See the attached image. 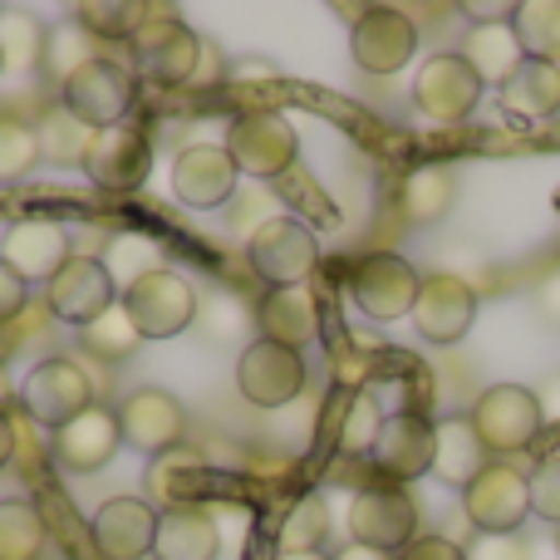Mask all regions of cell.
I'll return each instance as SVG.
<instances>
[{"label": "cell", "mask_w": 560, "mask_h": 560, "mask_svg": "<svg viewBox=\"0 0 560 560\" xmlns=\"http://www.w3.org/2000/svg\"><path fill=\"white\" fill-rule=\"evenodd\" d=\"M133 94H138V84H133V74H128V65L98 55V59H89V65H79L74 74L59 84V108H65L69 118H79L89 133H104V128H118L128 118Z\"/></svg>", "instance_id": "obj_1"}, {"label": "cell", "mask_w": 560, "mask_h": 560, "mask_svg": "<svg viewBox=\"0 0 560 560\" xmlns=\"http://www.w3.org/2000/svg\"><path fill=\"white\" fill-rule=\"evenodd\" d=\"M128 49H133L138 74L163 89L192 84V79L202 74V55H207L202 35H197L192 25H183L177 15H153V10H148V20L138 25V35L128 39Z\"/></svg>", "instance_id": "obj_2"}, {"label": "cell", "mask_w": 560, "mask_h": 560, "mask_svg": "<svg viewBox=\"0 0 560 560\" xmlns=\"http://www.w3.org/2000/svg\"><path fill=\"white\" fill-rule=\"evenodd\" d=\"M467 423H472V433L482 438L487 453H497V457L526 453L546 428L541 394H532V388H522V384H497L472 404Z\"/></svg>", "instance_id": "obj_3"}, {"label": "cell", "mask_w": 560, "mask_h": 560, "mask_svg": "<svg viewBox=\"0 0 560 560\" xmlns=\"http://www.w3.org/2000/svg\"><path fill=\"white\" fill-rule=\"evenodd\" d=\"M246 261H252V271L271 290H290V285H305V280L315 276L319 242L305 222H295V217H271V222H261L252 232Z\"/></svg>", "instance_id": "obj_4"}, {"label": "cell", "mask_w": 560, "mask_h": 560, "mask_svg": "<svg viewBox=\"0 0 560 560\" xmlns=\"http://www.w3.org/2000/svg\"><path fill=\"white\" fill-rule=\"evenodd\" d=\"M20 408L35 418L39 428L59 433L65 423H74L79 413L94 408V378L74 364V359H39L20 384Z\"/></svg>", "instance_id": "obj_5"}, {"label": "cell", "mask_w": 560, "mask_h": 560, "mask_svg": "<svg viewBox=\"0 0 560 560\" xmlns=\"http://www.w3.org/2000/svg\"><path fill=\"white\" fill-rule=\"evenodd\" d=\"M124 310L143 339H173L197 319V290L177 271L153 266L124 290Z\"/></svg>", "instance_id": "obj_6"}, {"label": "cell", "mask_w": 560, "mask_h": 560, "mask_svg": "<svg viewBox=\"0 0 560 560\" xmlns=\"http://www.w3.org/2000/svg\"><path fill=\"white\" fill-rule=\"evenodd\" d=\"M222 148L232 153L236 173L280 177V173H290V163H295L300 138H295V128H290L285 114H276V108H252V114H242L232 128H226Z\"/></svg>", "instance_id": "obj_7"}, {"label": "cell", "mask_w": 560, "mask_h": 560, "mask_svg": "<svg viewBox=\"0 0 560 560\" xmlns=\"http://www.w3.org/2000/svg\"><path fill=\"white\" fill-rule=\"evenodd\" d=\"M423 276L413 271V261H404L398 252H369L349 271V295L369 319H404L413 315Z\"/></svg>", "instance_id": "obj_8"}, {"label": "cell", "mask_w": 560, "mask_h": 560, "mask_svg": "<svg viewBox=\"0 0 560 560\" xmlns=\"http://www.w3.org/2000/svg\"><path fill=\"white\" fill-rule=\"evenodd\" d=\"M349 536L369 551H388L398 556L404 546L418 541V506L413 497L398 482L388 487H364V492L349 502Z\"/></svg>", "instance_id": "obj_9"}, {"label": "cell", "mask_w": 560, "mask_h": 560, "mask_svg": "<svg viewBox=\"0 0 560 560\" xmlns=\"http://www.w3.org/2000/svg\"><path fill=\"white\" fill-rule=\"evenodd\" d=\"M349 49L364 74H398L418 55V25L398 5H364L349 30Z\"/></svg>", "instance_id": "obj_10"}, {"label": "cell", "mask_w": 560, "mask_h": 560, "mask_svg": "<svg viewBox=\"0 0 560 560\" xmlns=\"http://www.w3.org/2000/svg\"><path fill=\"white\" fill-rule=\"evenodd\" d=\"M487 84L477 79V69L463 55H433L413 79V104L418 114H428L433 124H463L477 104H482Z\"/></svg>", "instance_id": "obj_11"}, {"label": "cell", "mask_w": 560, "mask_h": 560, "mask_svg": "<svg viewBox=\"0 0 560 560\" xmlns=\"http://www.w3.org/2000/svg\"><path fill=\"white\" fill-rule=\"evenodd\" d=\"M467 522L482 536H512L522 532L526 512H532V492H526V477L506 463H487L472 477V487L463 492Z\"/></svg>", "instance_id": "obj_12"}, {"label": "cell", "mask_w": 560, "mask_h": 560, "mask_svg": "<svg viewBox=\"0 0 560 560\" xmlns=\"http://www.w3.org/2000/svg\"><path fill=\"white\" fill-rule=\"evenodd\" d=\"M45 300H49V310H55L65 325H94L104 310H114L118 305V290H114V271H108L98 256H84V252H74L65 261V271H59L55 280L45 285Z\"/></svg>", "instance_id": "obj_13"}, {"label": "cell", "mask_w": 560, "mask_h": 560, "mask_svg": "<svg viewBox=\"0 0 560 560\" xmlns=\"http://www.w3.org/2000/svg\"><path fill=\"white\" fill-rule=\"evenodd\" d=\"M79 167H84L89 183L104 187V192H133L148 177V167H153V143H148V133L133 124L104 128V133L89 138Z\"/></svg>", "instance_id": "obj_14"}, {"label": "cell", "mask_w": 560, "mask_h": 560, "mask_svg": "<svg viewBox=\"0 0 560 560\" xmlns=\"http://www.w3.org/2000/svg\"><path fill=\"white\" fill-rule=\"evenodd\" d=\"M236 388L256 408H285L305 388V359H300V349L256 339V345H246L242 364H236Z\"/></svg>", "instance_id": "obj_15"}, {"label": "cell", "mask_w": 560, "mask_h": 560, "mask_svg": "<svg viewBox=\"0 0 560 560\" xmlns=\"http://www.w3.org/2000/svg\"><path fill=\"white\" fill-rule=\"evenodd\" d=\"M118 433H124L128 447H138L148 457L173 453L187 433V408L167 388H133L118 408Z\"/></svg>", "instance_id": "obj_16"}, {"label": "cell", "mask_w": 560, "mask_h": 560, "mask_svg": "<svg viewBox=\"0 0 560 560\" xmlns=\"http://www.w3.org/2000/svg\"><path fill=\"white\" fill-rule=\"evenodd\" d=\"M477 319V290L467 285L463 276H423V290H418L413 305V325L428 345H457V339L472 329Z\"/></svg>", "instance_id": "obj_17"}, {"label": "cell", "mask_w": 560, "mask_h": 560, "mask_svg": "<svg viewBox=\"0 0 560 560\" xmlns=\"http://www.w3.org/2000/svg\"><path fill=\"white\" fill-rule=\"evenodd\" d=\"M69 232L59 222H45V217H25L5 232L0 242V261L10 266L25 285H49L69 261Z\"/></svg>", "instance_id": "obj_18"}, {"label": "cell", "mask_w": 560, "mask_h": 560, "mask_svg": "<svg viewBox=\"0 0 560 560\" xmlns=\"http://www.w3.org/2000/svg\"><path fill=\"white\" fill-rule=\"evenodd\" d=\"M236 183H242V173H236L232 153L217 143L183 148L173 163V192H177V202L192 207V212H212V207L232 202Z\"/></svg>", "instance_id": "obj_19"}, {"label": "cell", "mask_w": 560, "mask_h": 560, "mask_svg": "<svg viewBox=\"0 0 560 560\" xmlns=\"http://www.w3.org/2000/svg\"><path fill=\"white\" fill-rule=\"evenodd\" d=\"M94 546L104 560H143L158 541V512L143 497H114L94 512Z\"/></svg>", "instance_id": "obj_20"}, {"label": "cell", "mask_w": 560, "mask_h": 560, "mask_svg": "<svg viewBox=\"0 0 560 560\" xmlns=\"http://www.w3.org/2000/svg\"><path fill=\"white\" fill-rule=\"evenodd\" d=\"M433 447H438V423H428L423 413L404 408V413L384 418L374 463H378V472L394 477V482H413V477L433 472Z\"/></svg>", "instance_id": "obj_21"}, {"label": "cell", "mask_w": 560, "mask_h": 560, "mask_svg": "<svg viewBox=\"0 0 560 560\" xmlns=\"http://www.w3.org/2000/svg\"><path fill=\"white\" fill-rule=\"evenodd\" d=\"M118 443H124V433H118V413H108V408H89V413H79L74 423H65L55 433V457L65 472H98V467L114 463Z\"/></svg>", "instance_id": "obj_22"}, {"label": "cell", "mask_w": 560, "mask_h": 560, "mask_svg": "<svg viewBox=\"0 0 560 560\" xmlns=\"http://www.w3.org/2000/svg\"><path fill=\"white\" fill-rule=\"evenodd\" d=\"M256 329L261 339L285 349H305L310 339L319 335V305L305 285H290V290H271V295L256 305Z\"/></svg>", "instance_id": "obj_23"}, {"label": "cell", "mask_w": 560, "mask_h": 560, "mask_svg": "<svg viewBox=\"0 0 560 560\" xmlns=\"http://www.w3.org/2000/svg\"><path fill=\"white\" fill-rule=\"evenodd\" d=\"M457 55L477 69L482 84H497V89H502L506 79L526 65V49H522V39H516V30H512V15L487 20V25H472L467 30V45L457 49Z\"/></svg>", "instance_id": "obj_24"}, {"label": "cell", "mask_w": 560, "mask_h": 560, "mask_svg": "<svg viewBox=\"0 0 560 560\" xmlns=\"http://www.w3.org/2000/svg\"><path fill=\"white\" fill-rule=\"evenodd\" d=\"M217 522L202 506H177V512H158V560H217Z\"/></svg>", "instance_id": "obj_25"}, {"label": "cell", "mask_w": 560, "mask_h": 560, "mask_svg": "<svg viewBox=\"0 0 560 560\" xmlns=\"http://www.w3.org/2000/svg\"><path fill=\"white\" fill-rule=\"evenodd\" d=\"M143 482L163 512H177V506H197V497L207 492V467L192 447H173V453H158L148 463Z\"/></svg>", "instance_id": "obj_26"}, {"label": "cell", "mask_w": 560, "mask_h": 560, "mask_svg": "<svg viewBox=\"0 0 560 560\" xmlns=\"http://www.w3.org/2000/svg\"><path fill=\"white\" fill-rule=\"evenodd\" d=\"M502 108L512 118H526V124L556 118L560 114V65L526 59V65L502 84Z\"/></svg>", "instance_id": "obj_27"}, {"label": "cell", "mask_w": 560, "mask_h": 560, "mask_svg": "<svg viewBox=\"0 0 560 560\" xmlns=\"http://www.w3.org/2000/svg\"><path fill=\"white\" fill-rule=\"evenodd\" d=\"M487 467V447L472 433L467 418H447L438 423V447H433V477H443L447 487H472V477Z\"/></svg>", "instance_id": "obj_28"}, {"label": "cell", "mask_w": 560, "mask_h": 560, "mask_svg": "<svg viewBox=\"0 0 560 560\" xmlns=\"http://www.w3.org/2000/svg\"><path fill=\"white\" fill-rule=\"evenodd\" d=\"M453 197H457V177L447 173V167L428 163V167H413V173L404 177V192H398V202H404L408 222L428 226V222H438V217H447Z\"/></svg>", "instance_id": "obj_29"}, {"label": "cell", "mask_w": 560, "mask_h": 560, "mask_svg": "<svg viewBox=\"0 0 560 560\" xmlns=\"http://www.w3.org/2000/svg\"><path fill=\"white\" fill-rule=\"evenodd\" d=\"M512 30L522 39L526 59L560 65V0H526L512 10Z\"/></svg>", "instance_id": "obj_30"}, {"label": "cell", "mask_w": 560, "mask_h": 560, "mask_svg": "<svg viewBox=\"0 0 560 560\" xmlns=\"http://www.w3.org/2000/svg\"><path fill=\"white\" fill-rule=\"evenodd\" d=\"M45 536V516L35 512V502H0V560H39Z\"/></svg>", "instance_id": "obj_31"}, {"label": "cell", "mask_w": 560, "mask_h": 560, "mask_svg": "<svg viewBox=\"0 0 560 560\" xmlns=\"http://www.w3.org/2000/svg\"><path fill=\"white\" fill-rule=\"evenodd\" d=\"M138 345H143V335H138V325L128 319L124 300H118L114 310H104L94 325H84V349L94 359H104V364H124Z\"/></svg>", "instance_id": "obj_32"}, {"label": "cell", "mask_w": 560, "mask_h": 560, "mask_svg": "<svg viewBox=\"0 0 560 560\" xmlns=\"http://www.w3.org/2000/svg\"><path fill=\"white\" fill-rule=\"evenodd\" d=\"M329 536V506L325 497H300L290 506V516L280 522V556H305V551H319Z\"/></svg>", "instance_id": "obj_33"}, {"label": "cell", "mask_w": 560, "mask_h": 560, "mask_svg": "<svg viewBox=\"0 0 560 560\" xmlns=\"http://www.w3.org/2000/svg\"><path fill=\"white\" fill-rule=\"evenodd\" d=\"M35 133H39V163H45V158L49 163H84V148H89V138H94V133H84V124L69 118L59 104L39 118Z\"/></svg>", "instance_id": "obj_34"}, {"label": "cell", "mask_w": 560, "mask_h": 560, "mask_svg": "<svg viewBox=\"0 0 560 560\" xmlns=\"http://www.w3.org/2000/svg\"><path fill=\"white\" fill-rule=\"evenodd\" d=\"M39 163V133L35 124L15 114H0V183H20Z\"/></svg>", "instance_id": "obj_35"}, {"label": "cell", "mask_w": 560, "mask_h": 560, "mask_svg": "<svg viewBox=\"0 0 560 560\" xmlns=\"http://www.w3.org/2000/svg\"><path fill=\"white\" fill-rule=\"evenodd\" d=\"M378 433H384V408L374 404V394H354L345 404V418H339V453L374 457Z\"/></svg>", "instance_id": "obj_36"}, {"label": "cell", "mask_w": 560, "mask_h": 560, "mask_svg": "<svg viewBox=\"0 0 560 560\" xmlns=\"http://www.w3.org/2000/svg\"><path fill=\"white\" fill-rule=\"evenodd\" d=\"M74 20H79V30H89V35H98V39H133L138 35V25L148 20V10L143 5H108V0H84V5L74 10Z\"/></svg>", "instance_id": "obj_37"}, {"label": "cell", "mask_w": 560, "mask_h": 560, "mask_svg": "<svg viewBox=\"0 0 560 560\" xmlns=\"http://www.w3.org/2000/svg\"><path fill=\"white\" fill-rule=\"evenodd\" d=\"M0 49H5V65L30 69L45 59V30L30 20H0Z\"/></svg>", "instance_id": "obj_38"}, {"label": "cell", "mask_w": 560, "mask_h": 560, "mask_svg": "<svg viewBox=\"0 0 560 560\" xmlns=\"http://www.w3.org/2000/svg\"><path fill=\"white\" fill-rule=\"evenodd\" d=\"M526 492H532V512L560 526V453L541 457V463L532 467V477H526Z\"/></svg>", "instance_id": "obj_39"}, {"label": "cell", "mask_w": 560, "mask_h": 560, "mask_svg": "<svg viewBox=\"0 0 560 560\" xmlns=\"http://www.w3.org/2000/svg\"><path fill=\"white\" fill-rule=\"evenodd\" d=\"M398 560H467V551L457 541H447V536H418L413 546H404Z\"/></svg>", "instance_id": "obj_40"}, {"label": "cell", "mask_w": 560, "mask_h": 560, "mask_svg": "<svg viewBox=\"0 0 560 560\" xmlns=\"http://www.w3.org/2000/svg\"><path fill=\"white\" fill-rule=\"evenodd\" d=\"M25 300H30V285L0 261V325H10V319L25 310Z\"/></svg>", "instance_id": "obj_41"}, {"label": "cell", "mask_w": 560, "mask_h": 560, "mask_svg": "<svg viewBox=\"0 0 560 560\" xmlns=\"http://www.w3.org/2000/svg\"><path fill=\"white\" fill-rule=\"evenodd\" d=\"M467 560H526L516 536H482V541L467 551Z\"/></svg>", "instance_id": "obj_42"}, {"label": "cell", "mask_w": 560, "mask_h": 560, "mask_svg": "<svg viewBox=\"0 0 560 560\" xmlns=\"http://www.w3.org/2000/svg\"><path fill=\"white\" fill-rule=\"evenodd\" d=\"M536 300H541V310L560 325V271H551L541 280V290H536Z\"/></svg>", "instance_id": "obj_43"}, {"label": "cell", "mask_w": 560, "mask_h": 560, "mask_svg": "<svg viewBox=\"0 0 560 560\" xmlns=\"http://www.w3.org/2000/svg\"><path fill=\"white\" fill-rule=\"evenodd\" d=\"M329 560H398V556H388V551H369V546H359V541H349V546H339Z\"/></svg>", "instance_id": "obj_44"}, {"label": "cell", "mask_w": 560, "mask_h": 560, "mask_svg": "<svg viewBox=\"0 0 560 560\" xmlns=\"http://www.w3.org/2000/svg\"><path fill=\"white\" fill-rule=\"evenodd\" d=\"M10 457H15V428H10L5 408H0V472L10 467Z\"/></svg>", "instance_id": "obj_45"}, {"label": "cell", "mask_w": 560, "mask_h": 560, "mask_svg": "<svg viewBox=\"0 0 560 560\" xmlns=\"http://www.w3.org/2000/svg\"><path fill=\"white\" fill-rule=\"evenodd\" d=\"M541 413H546V423H551V418H560V378H556L551 398H541Z\"/></svg>", "instance_id": "obj_46"}, {"label": "cell", "mask_w": 560, "mask_h": 560, "mask_svg": "<svg viewBox=\"0 0 560 560\" xmlns=\"http://www.w3.org/2000/svg\"><path fill=\"white\" fill-rule=\"evenodd\" d=\"M276 560H329L325 551H305V556H276Z\"/></svg>", "instance_id": "obj_47"}, {"label": "cell", "mask_w": 560, "mask_h": 560, "mask_svg": "<svg viewBox=\"0 0 560 560\" xmlns=\"http://www.w3.org/2000/svg\"><path fill=\"white\" fill-rule=\"evenodd\" d=\"M556 551H560V526H556Z\"/></svg>", "instance_id": "obj_48"}, {"label": "cell", "mask_w": 560, "mask_h": 560, "mask_svg": "<svg viewBox=\"0 0 560 560\" xmlns=\"http://www.w3.org/2000/svg\"><path fill=\"white\" fill-rule=\"evenodd\" d=\"M0 69H5V49H0Z\"/></svg>", "instance_id": "obj_49"}]
</instances>
